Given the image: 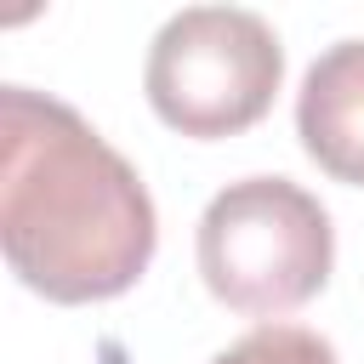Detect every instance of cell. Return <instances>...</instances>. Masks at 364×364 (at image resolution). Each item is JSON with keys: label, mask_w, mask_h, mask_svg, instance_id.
Returning <instances> with one entry per match:
<instances>
[{"label": "cell", "mask_w": 364, "mask_h": 364, "mask_svg": "<svg viewBox=\"0 0 364 364\" xmlns=\"http://www.w3.org/2000/svg\"><path fill=\"white\" fill-rule=\"evenodd\" d=\"M210 364H336V347L307 324H262L222 347Z\"/></svg>", "instance_id": "cell-5"}, {"label": "cell", "mask_w": 364, "mask_h": 364, "mask_svg": "<svg viewBox=\"0 0 364 364\" xmlns=\"http://www.w3.org/2000/svg\"><path fill=\"white\" fill-rule=\"evenodd\" d=\"M296 136L324 176L364 188V40H336L307 68L296 97Z\"/></svg>", "instance_id": "cell-4"}, {"label": "cell", "mask_w": 364, "mask_h": 364, "mask_svg": "<svg viewBox=\"0 0 364 364\" xmlns=\"http://www.w3.org/2000/svg\"><path fill=\"white\" fill-rule=\"evenodd\" d=\"M284 80V51L267 17L245 6H188L148 46V102L182 136H233L250 131Z\"/></svg>", "instance_id": "cell-3"}, {"label": "cell", "mask_w": 364, "mask_h": 364, "mask_svg": "<svg viewBox=\"0 0 364 364\" xmlns=\"http://www.w3.org/2000/svg\"><path fill=\"white\" fill-rule=\"evenodd\" d=\"M154 199L131 159L68 102L0 91V245L11 273L63 307L131 290L154 262Z\"/></svg>", "instance_id": "cell-1"}, {"label": "cell", "mask_w": 364, "mask_h": 364, "mask_svg": "<svg viewBox=\"0 0 364 364\" xmlns=\"http://www.w3.org/2000/svg\"><path fill=\"white\" fill-rule=\"evenodd\" d=\"M336 262L324 205L290 176L228 182L199 216V279L245 318H284L307 307Z\"/></svg>", "instance_id": "cell-2"}]
</instances>
